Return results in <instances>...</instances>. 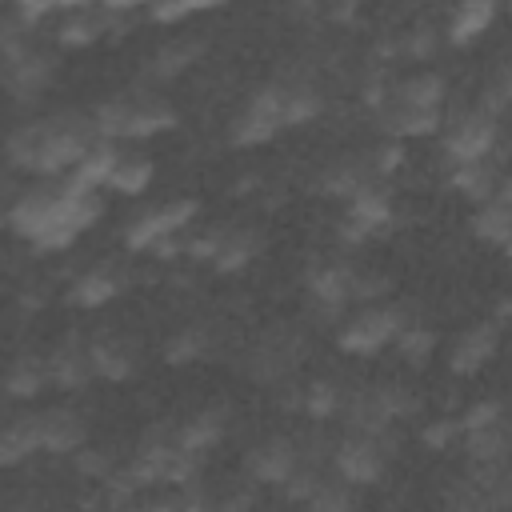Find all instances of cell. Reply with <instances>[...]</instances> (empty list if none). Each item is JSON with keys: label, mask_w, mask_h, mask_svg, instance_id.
<instances>
[{"label": "cell", "mask_w": 512, "mask_h": 512, "mask_svg": "<svg viewBox=\"0 0 512 512\" xmlns=\"http://www.w3.org/2000/svg\"><path fill=\"white\" fill-rule=\"evenodd\" d=\"M40 448V428H36V412H20L8 420L4 436H0V460L4 468H20L24 460H32Z\"/></svg>", "instance_id": "obj_24"}, {"label": "cell", "mask_w": 512, "mask_h": 512, "mask_svg": "<svg viewBox=\"0 0 512 512\" xmlns=\"http://www.w3.org/2000/svg\"><path fill=\"white\" fill-rule=\"evenodd\" d=\"M500 176H504V160H500V152H496V156H488V160L448 164V184H452L460 196L476 200V204H488V200H496Z\"/></svg>", "instance_id": "obj_16"}, {"label": "cell", "mask_w": 512, "mask_h": 512, "mask_svg": "<svg viewBox=\"0 0 512 512\" xmlns=\"http://www.w3.org/2000/svg\"><path fill=\"white\" fill-rule=\"evenodd\" d=\"M92 344V360H96V376L100 380H128L140 364V348L136 340H128L124 332H104Z\"/></svg>", "instance_id": "obj_17"}, {"label": "cell", "mask_w": 512, "mask_h": 512, "mask_svg": "<svg viewBox=\"0 0 512 512\" xmlns=\"http://www.w3.org/2000/svg\"><path fill=\"white\" fill-rule=\"evenodd\" d=\"M496 200H504L512 208V164H504V176H500V188H496Z\"/></svg>", "instance_id": "obj_38"}, {"label": "cell", "mask_w": 512, "mask_h": 512, "mask_svg": "<svg viewBox=\"0 0 512 512\" xmlns=\"http://www.w3.org/2000/svg\"><path fill=\"white\" fill-rule=\"evenodd\" d=\"M36 428H40V448L52 456H76L80 448H88V424L76 408H44L36 412Z\"/></svg>", "instance_id": "obj_13"}, {"label": "cell", "mask_w": 512, "mask_h": 512, "mask_svg": "<svg viewBox=\"0 0 512 512\" xmlns=\"http://www.w3.org/2000/svg\"><path fill=\"white\" fill-rule=\"evenodd\" d=\"M8 224L20 240H28L32 248H44V252H60L80 236L64 216V196H60L56 180H44V184L20 192L8 208Z\"/></svg>", "instance_id": "obj_3"}, {"label": "cell", "mask_w": 512, "mask_h": 512, "mask_svg": "<svg viewBox=\"0 0 512 512\" xmlns=\"http://www.w3.org/2000/svg\"><path fill=\"white\" fill-rule=\"evenodd\" d=\"M504 252H508V256H512V244H508V248H504Z\"/></svg>", "instance_id": "obj_41"}, {"label": "cell", "mask_w": 512, "mask_h": 512, "mask_svg": "<svg viewBox=\"0 0 512 512\" xmlns=\"http://www.w3.org/2000/svg\"><path fill=\"white\" fill-rule=\"evenodd\" d=\"M224 432H228V408H204V412H196L192 420H184L176 428L184 452H192L196 460H204L224 440Z\"/></svg>", "instance_id": "obj_22"}, {"label": "cell", "mask_w": 512, "mask_h": 512, "mask_svg": "<svg viewBox=\"0 0 512 512\" xmlns=\"http://www.w3.org/2000/svg\"><path fill=\"white\" fill-rule=\"evenodd\" d=\"M376 176H372V164H368V156H336V160H328V168L320 172V192L324 196H336V200H352L364 184H372Z\"/></svg>", "instance_id": "obj_20"}, {"label": "cell", "mask_w": 512, "mask_h": 512, "mask_svg": "<svg viewBox=\"0 0 512 512\" xmlns=\"http://www.w3.org/2000/svg\"><path fill=\"white\" fill-rule=\"evenodd\" d=\"M492 20H496V4L492 0H464L444 20V44H456V48L476 44L492 28Z\"/></svg>", "instance_id": "obj_18"}, {"label": "cell", "mask_w": 512, "mask_h": 512, "mask_svg": "<svg viewBox=\"0 0 512 512\" xmlns=\"http://www.w3.org/2000/svg\"><path fill=\"white\" fill-rule=\"evenodd\" d=\"M96 140H100V132H96L92 116L60 112V116H44V120H28V124L12 128L8 160L20 172L44 176V180H64L80 168V160L88 156V148Z\"/></svg>", "instance_id": "obj_1"}, {"label": "cell", "mask_w": 512, "mask_h": 512, "mask_svg": "<svg viewBox=\"0 0 512 512\" xmlns=\"http://www.w3.org/2000/svg\"><path fill=\"white\" fill-rule=\"evenodd\" d=\"M340 420L348 432L356 436H384L396 428L388 404H384V388L380 384H364V388H352L344 396V408H340Z\"/></svg>", "instance_id": "obj_11"}, {"label": "cell", "mask_w": 512, "mask_h": 512, "mask_svg": "<svg viewBox=\"0 0 512 512\" xmlns=\"http://www.w3.org/2000/svg\"><path fill=\"white\" fill-rule=\"evenodd\" d=\"M460 436H464V428H460V420L456 416H436V420H428L424 428H420V440L432 448V452H444V448H460Z\"/></svg>", "instance_id": "obj_35"}, {"label": "cell", "mask_w": 512, "mask_h": 512, "mask_svg": "<svg viewBox=\"0 0 512 512\" xmlns=\"http://www.w3.org/2000/svg\"><path fill=\"white\" fill-rule=\"evenodd\" d=\"M300 464H304V448H300L296 436H284V432H272V436H264L260 444H252V452H248V460H244V468H248V476H252L256 484H276V488H280Z\"/></svg>", "instance_id": "obj_10"}, {"label": "cell", "mask_w": 512, "mask_h": 512, "mask_svg": "<svg viewBox=\"0 0 512 512\" xmlns=\"http://www.w3.org/2000/svg\"><path fill=\"white\" fill-rule=\"evenodd\" d=\"M48 376L56 388L64 392H80L84 384L96 380V360H92V344H84L80 336H68L64 344H56V352L48 356Z\"/></svg>", "instance_id": "obj_15"}, {"label": "cell", "mask_w": 512, "mask_h": 512, "mask_svg": "<svg viewBox=\"0 0 512 512\" xmlns=\"http://www.w3.org/2000/svg\"><path fill=\"white\" fill-rule=\"evenodd\" d=\"M472 232L484 240V244H496V248H508L512 244V208L504 200H488L472 212Z\"/></svg>", "instance_id": "obj_28"}, {"label": "cell", "mask_w": 512, "mask_h": 512, "mask_svg": "<svg viewBox=\"0 0 512 512\" xmlns=\"http://www.w3.org/2000/svg\"><path fill=\"white\" fill-rule=\"evenodd\" d=\"M392 432L384 436H356V432H344V440L332 448V472L348 484H376L384 472H388V460H392Z\"/></svg>", "instance_id": "obj_7"}, {"label": "cell", "mask_w": 512, "mask_h": 512, "mask_svg": "<svg viewBox=\"0 0 512 512\" xmlns=\"http://www.w3.org/2000/svg\"><path fill=\"white\" fill-rule=\"evenodd\" d=\"M508 316H512V292L500 300V320H508Z\"/></svg>", "instance_id": "obj_39"}, {"label": "cell", "mask_w": 512, "mask_h": 512, "mask_svg": "<svg viewBox=\"0 0 512 512\" xmlns=\"http://www.w3.org/2000/svg\"><path fill=\"white\" fill-rule=\"evenodd\" d=\"M200 52H204V40H200V36H172V40H164V44L156 48V56H152V76H160V80L180 76L184 68H192V64L200 60Z\"/></svg>", "instance_id": "obj_26"}, {"label": "cell", "mask_w": 512, "mask_h": 512, "mask_svg": "<svg viewBox=\"0 0 512 512\" xmlns=\"http://www.w3.org/2000/svg\"><path fill=\"white\" fill-rule=\"evenodd\" d=\"M52 76H56V64H52V56H48L44 48H28L24 56L4 60V88H8V96L20 100V104L36 100V96L52 84Z\"/></svg>", "instance_id": "obj_14"}, {"label": "cell", "mask_w": 512, "mask_h": 512, "mask_svg": "<svg viewBox=\"0 0 512 512\" xmlns=\"http://www.w3.org/2000/svg\"><path fill=\"white\" fill-rule=\"evenodd\" d=\"M152 176H156L152 156L132 152V148H120V160H116V168H112V176H108V188L120 192V196H140V192L152 184Z\"/></svg>", "instance_id": "obj_25"}, {"label": "cell", "mask_w": 512, "mask_h": 512, "mask_svg": "<svg viewBox=\"0 0 512 512\" xmlns=\"http://www.w3.org/2000/svg\"><path fill=\"white\" fill-rule=\"evenodd\" d=\"M392 100L408 104V108H420V112H444V100H448V88H444V76L432 72V68H420L404 80H392Z\"/></svg>", "instance_id": "obj_21"}, {"label": "cell", "mask_w": 512, "mask_h": 512, "mask_svg": "<svg viewBox=\"0 0 512 512\" xmlns=\"http://www.w3.org/2000/svg\"><path fill=\"white\" fill-rule=\"evenodd\" d=\"M96 132L100 140H112V144H124V140H144V136H156V132H168L176 124V112L164 96L156 92H120L112 100H104L96 112Z\"/></svg>", "instance_id": "obj_4"}, {"label": "cell", "mask_w": 512, "mask_h": 512, "mask_svg": "<svg viewBox=\"0 0 512 512\" xmlns=\"http://www.w3.org/2000/svg\"><path fill=\"white\" fill-rule=\"evenodd\" d=\"M120 292H124V276H120L116 268L100 264V268H88V272H80V276L72 280L68 300H72L76 308H104V304L116 300Z\"/></svg>", "instance_id": "obj_23"}, {"label": "cell", "mask_w": 512, "mask_h": 512, "mask_svg": "<svg viewBox=\"0 0 512 512\" xmlns=\"http://www.w3.org/2000/svg\"><path fill=\"white\" fill-rule=\"evenodd\" d=\"M196 216V200H164L148 212H140L128 228H124V244L132 252H156L160 244L188 236V224Z\"/></svg>", "instance_id": "obj_9"}, {"label": "cell", "mask_w": 512, "mask_h": 512, "mask_svg": "<svg viewBox=\"0 0 512 512\" xmlns=\"http://www.w3.org/2000/svg\"><path fill=\"white\" fill-rule=\"evenodd\" d=\"M496 152H500V116H492L480 104H468L444 116V160L448 164L488 160Z\"/></svg>", "instance_id": "obj_6"}, {"label": "cell", "mask_w": 512, "mask_h": 512, "mask_svg": "<svg viewBox=\"0 0 512 512\" xmlns=\"http://www.w3.org/2000/svg\"><path fill=\"white\" fill-rule=\"evenodd\" d=\"M324 108V96L304 84V80H276L264 84L260 92L248 96L244 112L232 120V144L252 148V144H268L276 132L312 120Z\"/></svg>", "instance_id": "obj_2"}, {"label": "cell", "mask_w": 512, "mask_h": 512, "mask_svg": "<svg viewBox=\"0 0 512 512\" xmlns=\"http://www.w3.org/2000/svg\"><path fill=\"white\" fill-rule=\"evenodd\" d=\"M208 352H212V336H208L204 324H184V328L172 332L168 344H164V360H168V364H192V360H200V356H208Z\"/></svg>", "instance_id": "obj_32"}, {"label": "cell", "mask_w": 512, "mask_h": 512, "mask_svg": "<svg viewBox=\"0 0 512 512\" xmlns=\"http://www.w3.org/2000/svg\"><path fill=\"white\" fill-rule=\"evenodd\" d=\"M408 324H412V316L400 304H364L340 320L336 344L352 356H376L380 348L396 344L400 328H408Z\"/></svg>", "instance_id": "obj_5"}, {"label": "cell", "mask_w": 512, "mask_h": 512, "mask_svg": "<svg viewBox=\"0 0 512 512\" xmlns=\"http://www.w3.org/2000/svg\"><path fill=\"white\" fill-rule=\"evenodd\" d=\"M48 384H52L48 360H40V356H16V360H12V368H8V396H12V400H32V396H40Z\"/></svg>", "instance_id": "obj_27"}, {"label": "cell", "mask_w": 512, "mask_h": 512, "mask_svg": "<svg viewBox=\"0 0 512 512\" xmlns=\"http://www.w3.org/2000/svg\"><path fill=\"white\" fill-rule=\"evenodd\" d=\"M392 348L400 352V360H404V364L420 368V364H428V360H432V352H436V332H432L424 320H412L408 328H400V336H396V344H392Z\"/></svg>", "instance_id": "obj_33"}, {"label": "cell", "mask_w": 512, "mask_h": 512, "mask_svg": "<svg viewBox=\"0 0 512 512\" xmlns=\"http://www.w3.org/2000/svg\"><path fill=\"white\" fill-rule=\"evenodd\" d=\"M500 352V328L492 320H480L472 328H464L452 348H448V368L452 376H476L480 368L492 364V356Z\"/></svg>", "instance_id": "obj_12"}, {"label": "cell", "mask_w": 512, "mask_h": 512, "mask_svg": "<svg viewBox=\"0 0 512 512\" xmlns=\"http://www.w3.org/2000/svg\"><path fill=\"white\" fill-rule=\"evenodd\" d=\"M52 32H56V44H64V48H88V44H96V40L108 32V24H104L100 4H96V8L72 4V8H60Z\"/></svg>", "instance_id": "obj_19"}, {"label": "cell", "mask_w": 512, "mask_h": 512, "mask_svg": "<svg viewBox=\"0 0 512 512\" xmlns=\"http://www.w3.org/2000/svg\"><path fill=\"white\" fill-rule=\"evenodd\" d=\"M344 396H348V392H344L336 380H312V384H304V392H300V408H304L308 420L324 424V420L340 416Z\"/></svg>", "instance_id": "obj_30"}, {"label": "cell", "mask_w": 512, "mask_h": 512, "mask_svg": "<svg viewBox=\"0 0 512 512\" xmlns=\"http://www.w3.org/2000/svg\"><path fill=\"white\" fill-rule=\"evenodd\" d=\"M300 360H304V336L288 324H276L260 332L256 344L248 348V376L260 384H280L296 372Z\"/></svg>", "instance_id": "obj_8"}, {"label": "cell", "mask_w": 512, "mask_h": 512, "mask_svg": "<svg viewBox=\"0 0 512 512\" xmlns=\"http://www.w3.org/2000/svg\"><path fill=\"white\" fill-rule=\"evenodd\" d=\"M304 512H356V484L340 480V476L328 468L324 480L316 484V492L308 496Z\"/></svg>", "instance_id": "obj_31"}, {"label": "cell", "mask_w": 512, "mask_h": 512, "mask_svg": "<svg viewBox=\"0 0 512 512\" xmlns=\"http://www.w3.org/2000/svg\"><path fill=\"white\" fill-rule=\"evenodd\" d=\"M196 12H204V4H152L148 8V16L156 20V24H180V20H192Z\"/></svg>", "instance_id": "obj_37"}, {"label": "cell", "mask_w": 512, "mask_h": 512, "mask_svg": "<svg viewBox=\"0 0 512 512\" xmlns=\"http://www.w3.org/2000/svg\"><path fill=\"white\" fill-rule=\"evenodd\" d=\"M444 508H448V512H508V508L500 504V496H496L492 488L476 484L472 476H460V480L448 488Z\"/></svg>", "instance_id": "obj_29"}, {"label": "cell", "mask_w": 512, "mask_h": 512, "mask_svg": "<svg viewBox=\"0 0 512 512\" xmlns=\"http://www.w3.org/2000/svg\"><path fill=\"white\" fill-rule=\"evenodd\" d=\"M500 84H504V92L512 96V60H508V68H504V76H500Z\"/></svg>", "instance_id": "obj_40"}, {"label": "cell", "mask_w": 512, "mask_h": 512, "mask_svg": "<svg viewBox=\"0 0 512 512\" xmlns=\"http://www.w3.org/2000/svg\"><path fill=\"white\" fill-rule=\"evenodd\" d=\"M456 420H460V428H464V432H476V428L500 424V420H508V416H504V408H500L496 400H472Z\"/></svg>", "instance_id": "obj_36"}, {"label": "cell", "mask_w": 512, "mask_h": 512, "mask_svg": "<svg viewBox=\"0 0 512 512\" xmlns=\"http://www.w3.org/2000/svg\"><path fill=\"white\" fill-rule=\"evenodd\" d=\"M76 472L88 480V484H108L124 464L116 460V452L112 448H96V444H88V448H80L76 456Z\"/></svg>", "instance_id": "obj_34"}]
</instances>
